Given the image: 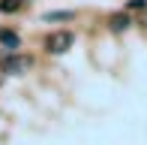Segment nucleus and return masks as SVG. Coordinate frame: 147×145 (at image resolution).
Returning a JSON list of instances; mask_svg holds the SVG:
<instances>
[{
  "label": "nucleus",
  "mask_w": 147,
  "mask_h": 145,
  "mask_svg": "<svg viewBox=\"0 0 147 145\" xmlns=\"http://www.w3.org/2000/svg\"><path fill=\"white\" fill-rule=\"evenodd\" d=\"M108 24H111V30H126V27H129L132 21H129V15L117 12V15H111V21H108Z\"/></svg>",
  "instance_id": "nucleus-4"
},
{
  "label": "nucleus",
  "mask_w": 147,
  "mask_h": 145,
  "mask_svg": "<svg viewBox=\"0 0 147 145\" xmlns=\"http://www.w3.org/2000/svg\"><path fill=\"white\" fill-rule=\"evenodd\" d=\"M66 18H72V12H48L45 21H66Z\"/></svg>",
  "instance_id": "nucleus-6"
},
{
  "label": "nucleus",
  "mask_w": 147,
  "mask_h": 145,
  "mask_svg": "<svg viewBox=\"0 0 147 145\" xmlns=\"http://www.w3.org/2000/svg\"><path fill=\"white\" fill-rule=\"evenodd\" d=\"M18 42H21V39H18V34H15V30H0V45H3L9 55L18 49Z\"/></svg>",
  "instance_id": "nucleus-3"
},
{
  "label": "nucleus",
  "mask_w": 147,
  "mask_h": 145,
  "mask_svg": "<svg viewBox=\"0 0 147 145\" xmlns=\"http://www.w3.org/2000/svg\"><path fill=\"white\" fill-rule=\"evenodd\" d=\"M129 9H147V0H129Z\"/></svg>",
  "instance_id": "nucleus-7"
},
{
  "label": "nucleus",
  "mask_w": 147,
  "mask_h": 145,
  "mask_svg": "<svg viewBox=\"0 0 147 145\" xmlns=\"http://www.w3.org/2000/svg\"><path fill=\"white\" fill-rule=\"evenodd\" d=\"M144 27H147V12H144Z\"/></svg>",
  "instance_id": "nucleus-8"
},
{
  "label": "nucleus",
  "mask_w": 147,
  "mask_h": 145,
  "mask_svg": "<svg viewBox=\"0 0 147 145\" xmlns=\"http://www.w3.org/2000/svg\"><path fill=\"white\" fill-rule=\"evenodd\" d=\"M0 64H3V72L21 76V72H27V70H30V64H33V61H30L27 55H15V51H12V55H6Z\"/></svg>",
  "instance_id": "nucleus-2"
},
{
  "label": "nucleus",
  "mask_w": 147,
  "mask_h": 145,
  "mask_svg": "<svg viewBox=\"0 0 147 145\" xmlns=\"http://www.w3.org/2000/svg\"><path fill=\"white\" fill-rule=\"evenodd\" d=\"M21 0H0V12H18Z\"/></svg>",
  "instance_id": "nucleus-5"
},
{
  "label": "nucleus",
  "mask_w": 147,
  "mask_h": 145,
  "mask_svg": "<svg viewBox=\"0 0 147 145\" xmlns=\"http://www.w3.org/2000/svg\"><path fill=\"white\" fill-rule=\"evenodd\" d=\"M72 42H75V36H72L69 30H57V34H51L45 39V51H48V55H63V51L72 49Z\"/></svg>",
  "instance_id": "nucleus-1"
}]
</instances>
